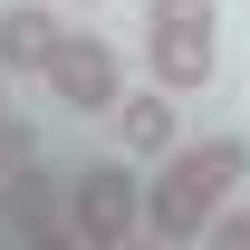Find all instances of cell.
I'll use <instances>...</instances> for the list:
<instances>
[{
  "label": "cell",
  "mask_w": 250,
  "mask_h": 250,
  "mask_svg": "<svg viewBox=\"0 0 250 250\" xmlns=\"http://www.w3.org/2000/svg\"><path fill=\"white\" fill-rule=\"evenodd\" d=\"M241 173H250V145L241 135H202V145H164L154 154V173H145V231L154 241H173V250H192L202 231H212V212L241 192Z\"/></svg>",
  "instance_id": "obj_1"
},
{
  "label": "cell",
  "mask_w": 250,
  "mask_h": 250,
  "mask_svg": "<svg viewBox=\"0 0 250 250\" xmlns=\"http://www.w3.org/2000/svg\"><path fill=\"white\" fill-rule=\"evenodd\" d=\"M67 221H77V250H125L145 231V173L135 154H96L67 173Z\"/></svg>",
  "instance_id": "obj_2"
},
{
  "label": "cell",
  "mask_w": 250,
  "mask_h": 250,
  "mask_svg": "<svg viewBox=\"0 0 250 250\" xmlns=\"http://www.w3.org/2000/svg\"><path fill=\"white\" fill-rule=\"evenodd\" d=\"M145 77L164 96H212V77H221V10H154L145 20Z\"/></svg>",
  "instance_id": "obj_3"
},
{
  "label": "cell",
  "mask_w": 250,
  "mask_h": 250,
  "mask_svg": "<svg viewBox=\"0 0 250 250\" xmlns=\"http://www.w3.org/2000/svg\"><path fill=\"white\" fill-rule=\"evenodd\" d=\"M0 231H10L20 250H77V221H67V183H58L39 154L0 173Z\"/></svg>",
  "instance_id": "obj_4"
},
{
  "label": "cell",
  "mask_w": 250,
  "mask_h": 250,
  "mask_svg": "<svg viewBox=\"0 0 250 250\" xmlns=\"http://www.w3.org/2000/svg\"><path fill=\"white\" fill-rule=\"evenodd\" d=\"M39 87L58 96L67 116H106L125 96V58H116V39H96V29H67L58 39V58L39 67Z\"/></svg>",
  "instance_id": "obj_5"
},
{
  "label": "cell",
  "mask_w": 250,
  "mask_h": 250,
  "mask_svg": "<svg viewBox=\"0 0 250 250\" xmlns=\"http://www.w3.org/2000/svg\"><path fill=\"white\" fill-rule=\"evenodd\" d=\"M106 125H116V154L135 164H154L173 135H183V96H164V87H125L116 106H106Z\"/></svg>",
  "instance_id": "obj_6"
},
{
  "label": "cell",
  "mask_w": 250,
  "mask_h": 250,
  "mask_svg": "<svg viewBox=\"0 0 250 250\" xmlns=\"http://www.w3.org/2000/svg\"><path fill=\"white\" fill-rule=\"evenodd\" d=\"M58 39H67V20H48L39 0H10L0 10V67L10 77H39V67L58 58Z\"/></svg>",
  "instance_id": "obj_7"
},
{
  "label": "cell",
  "mask_w": 250,
  "mask_h": 250,
  "mask_svg": "<svg viewBox=\"0 0 250 250\" xmlns=\"http://www.w3.org/2000/svg\"><path fill=\"white\" fill-rule=\"evenodd\" d=\"M212 231H221V241H231V250H250V212H231V202H221V212H212Z\"/></svg>",
  "instance_id": "obj_8"
},
{
  "label": "cell",
  "mask_w": 250,
  "mask_h": 250,
  "mask_svg": "<svg viewBox=\"0 0 250 250\" xmlns=\"http://www.w3.org/2000/svg\"><path fill=\"white\" fill-rule=\"evenodd\" d=\"M0 116H10V67H0Z\"/></svg>",
  "instance_id": "obj_9"
}]
</instances>
